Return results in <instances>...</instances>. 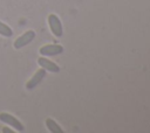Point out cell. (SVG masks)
I'll return each mask as SVG.
<instances>
[{
	"instance_id": "1",
	"label": "cell",
	"mask_w": 150,
	"mask_h": 133,
	"mask_svg": "<svg viewBox=\"0 0 150 133\" xmlns=\"http://www.w3.org/2000/svg\"><path fill=\"white\" fill-rule=\"evenodd\" d=\"M0 120L2 121V123H5V124H8L9 126H12L14 130H16L18 132H22V131H25V127H23V125L16 119V118H14L12 114H9V113H6V112H1L0 113Z\"/></svg>"
},
{
	"instance_id": "2",
	"label": "cell",
	"mask_w": 150,
	"mask_h": 133,
	"mask_svg": "<svg viewBox=\"0 0 150 133\" xmlns=\"http://www.w3.org/2000/svg\"><path fill=\"white\" fill-rule=\"evenodd\" d=\"M48 23H49V28H50L52 33L56 37H61L63 34V30H62V24H61L60 19L55 14H50L48 16Z\"/></svg>"
},
{
	"instance_id": "3",
	"label": "cell",
	"mask_w": 150,
	"mask_h": 133,
	"mask_svg": "<svg viewBox=\"0 0 150 133\" xmlns=\"http://www.w3.org/2000/svg\"><path fill=\"white\" fill-rule=\"evenodd\" d=\"M34 37H35V32H34V30H28V32H26L25 34H22L21 36H19V37L14 41L13 46H14L15 49H21L22 47H25V46H27L28 43H30Z\"/></svg>"
},
{
	"instance_id": "4",
	"label": "cell",
	"mask_w": 150,
	"mask_h": 133,
	"mask_svg": "<svg viewBox=\"0 0 150 133\" xmlns=\"http://www.w3.org/2000/svg\"><path fill=\"white\" fill-rule=\"evenodd\" d=\"M40 54L45 56H55L63 52V47L60 44H47L40 48Z\"/></svg>"
},
{
	"instance_id": "5",
	"label": "cell",
	"mask_w": 150,
	"mask_h": 133,
	"mask_svg": "<svg viewBox=\"0 0 150 133\" xmlns=\"http://www.w3.org/2000/svg\"><path fill=\"white\" fill-rule=\"evenodd\" d=\"M45 77H46V70H45L43 68L39 69V70L34 74V76L26 83V88H27V90H33L36 85H39V84L41 83V80H42Z\"/></svg>"
},
{
	"instance_id": "6",
	"label": "cell",
	"mask_w": 150,
	"mask_h": 133,
	"mask_svg": "<svg viewBox=\"0 0 150 133\" xmlns=\"http://www.w3.org/2000/svg\"><path fill=\"white\" fill-rule=\"evenodd\" d=\"M38 63L41 65V68H43L47 71H50V72H59L60 71V66L57 64H55L54 62H52L45 57H40L38 60Z\"/></svg>"
},
{
	"instance_id": "7",
	"label": "cell",
	"mask_w": 150,
	"mask_h": 133,
	"mask_svg": "<svg viewBox=\"0 0 150 133\" xmlns=\"http://www.w3.org/2000/svg\"><path fill=\"white\" fill-rule=\"evenodd\" d=\"M46 126H47V128L52 132V133H62L63 131H62V128L59 126V124H56L53 119H50V118H47L46 119Z\"/></svg>"
},
{
	"instance_id": "8",
	"label": "cell",
	"mask_w": 150,
	"mask_h": 133,
	"mask_svg": "<svg viewBox=\"0 0 150 133\" xmlns=\"http://www.w3.org/2000/svg\"><path fill=\"white\" fill-rule=\"evenodd\" d=\"M0 35H2L5 37H11L13 35L12 29L7 24H5L4 22H1V21H0Z\"/></svg>"
},
{
	"instance_id": "9",
	"label": "cell",
	"mask_w": 150,
	"mask_h": 133,
	"mask_svg": "<svg viewBox=\"0 0 150 133\" xmlns=\"http://www.w3.org/2000/svg\"><path fill=\"white\" fill-rule=\"evenodd\" d=\"M2 132H4V133H9V132H12V131H11L9 128H5V127H4V128H2Z\"/></svg>"
}]
</instances>
